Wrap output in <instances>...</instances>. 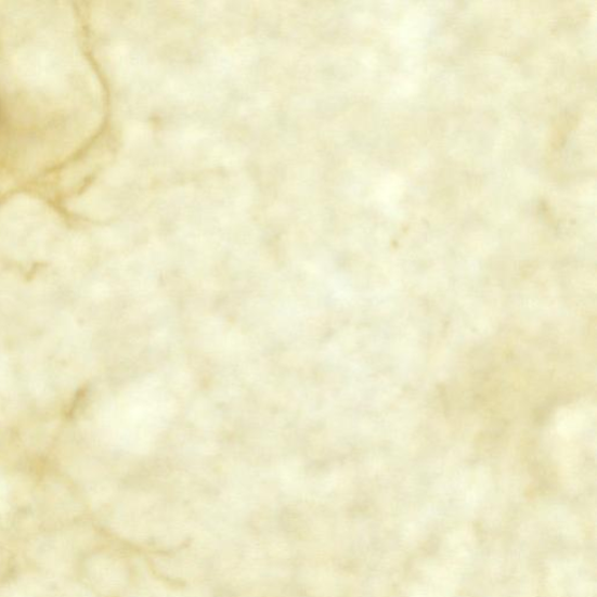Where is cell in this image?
Segmentation results:
<instances>
[{
    "label": "cell",
    "instance_id": "cell-1",
    "mask_svg": "<svg viewBox=\"0 0 597 597\" xmlns=\"http://www.w3.org/2000/svg\"><path fill=\"white\" fill-rule=\"evenodd\" d=\"M4 121L2 105H0V127H2V122Z\"/></svg>",
    "mask_w": 597,
    "mask_h": 597
}]
</instances>
